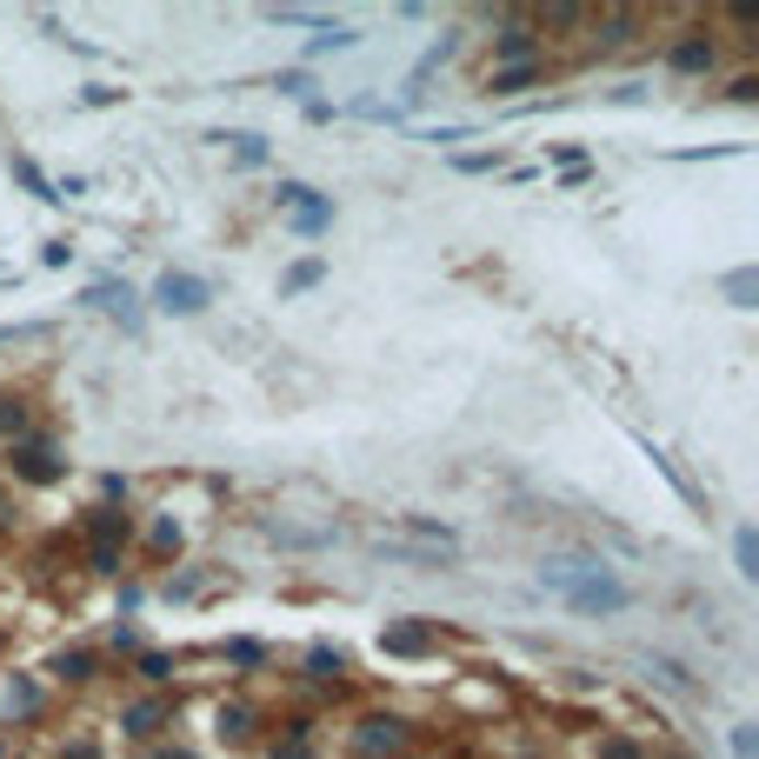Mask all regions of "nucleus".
<instances>
[{
    "label": "nucleus",
    "mask_w": 759,
    "mask_h": 759,
    "mask_svg": "<svg viewBox=\"0 0 759 759\" xmlns=\"http://www.w3.org/2000/svg\"><path fill=\"white\" fill-rule=\"evenodd\" d=\"M533 579L547 586V594H560L573 613H586V620H613V613L633 607V586L594 553H553V560H540Z\"/></svg>",
    "instance_id": "nucleus-1"
},
{
    "label": "nucleus",
    "mask_w": 759,
    "mask_h": 759,
    "mask_svg": "<svg viewBox=\"0 0 759 759\" xmlns=\"http://www.w3.org/2000/svg\"><path fill=\"white\" fill-rule=\"evenodd\" d=\"M8 480H14V486H60V480H67V453H60L54 440L27 434V440L8 447Z\"/></svg>",
    "instance_id": "nucleus-2"
},
{
    "label": "nucleus",
    "mask_w": 759,
    "mask_h": 759,
    "mask_svg": "<svg viewBox=\"0 0 759 759\" xmlns=\"http://www.w3.org/2000/svg\"><path fill=\"white\" fill-rule=\"evenodd\" d=\"M406 739H413L406 713H387V706L360 713V720H354V733H347V746H354L360 759H393V752H406Z\"/></svg>",
    "instance_id": "nucleus-3"
},
{
    "label": "nucleus",
    "mask_w": 759,
    "mask_h": 759,
    "mask_svg": "<svg viewBox=\"0 0 759 759\" xmlns=\"http://www.w3.org/2000/svg\"><path fill=\"white\" fill-rule=\"evenodd\" d=\"M127 533H134V520L120 514V506H94L88 514V573H120Z\"/></svg>",
    "instance_id": "nucleus-4"
},
{
    "label": "nucleus",
    "mask_w": 759,
    "mask_h": 759,
    "mask_svg": "<svg viewBox=\"0 0 759 759\" xmlns=\"http://www.w3.org/2000/svg\"><path fill=\"white\" fill-rule=\"evenodd\" d=\"M160 313H174V320H194V313H207V300H214V287L200 280V274H187V267H166L160 280H153V294H147Z\"/></svg>",
    "instance_id": "nucleus-5"
},
{
    "label": "nucleus",
    "mask_w": 759,
    "mask_h": 759,
    "mask_svg": "<svg viewBox=\"0 0 759 759\" xmlns=\"http://www.w3.org/2000/svg\"><path fill=\"white\" fill-rule=\"evenodd\" d=\"M80 300H88L94 313H107V320H120V333H140V326H147V313H140V294H134L127 280H94V287L80 294Z\"/></svg>",
    "instance_id": "nucleus-6"
},
{
    "label": "nucleus",
    "mask_w": 759,
    "mask_h": 759,
    "mask_svg": "<svg viewBox=\"0 0 759 759\" xmlns=\"http://www.w3.org/2000/svg\"><path fill=\"white\" fill-rule=\"evenodd\" d=\"M440 646V626L434 620H387L380 626V653L387 659H427Z\"/></svg>",
    "instance_id": "nucleus-7"
},
{
    "label": "nucleus",
    "mask_w": 759,
    "mask_h": 759,
    "mask_svg": "<svg viewBox=\"0 0 759 759\" xmlns=\"http://www.w3.org/2000/svg\"><path fill=\"white\" fill-rule=\"evenodd\" d=\"M520 60H540V34L506 8L499 14V34H493V67H520Z\"/></svg>",
    "instance_id": "nucleus-8"
},
{
    "label": "nucleus",
    "mask_w": 759,
    "mask_h": 759,
    "mask_svg": "<svg viewBox=\"0 0 759 759\" xmlns=\"http://www.w3.org/2000/svg\"><path fill=\"white\" fill-rule=\"evenodd\" d=\"M666 67L680 73V80H700V73L720 67V41H713V34H680V41L666 47Z\"/></svg>",
    "instance_id": "nucleus-9"
},
{
    "label": "nucleus",
    "mask_w": 759,
    "mask_h": 759,
    "mask_svg": "<svg viewBox=\"0 0 759 759\" xmlns=\"http://www.w3.org/2000/svg\"><path fill=\"white\" fill-rule=\"evenodd\" d=\"M166 726H174V700H166V693L127 700V706H120V733H127V739H160Z\"/></svg>",
    "instance_id": "nucleus-10"
},
{
    "label": "nucleus",
    "mask_w": 759,
    "mask_h": 759,
    "mask_svg": "<svg viewBox=\"0 0 759 759\" xmlns=\"http://www.w3.org/2000/svg\"><path fill=\"white\" fill-rule=\"evenodd\" d=\"M47 680H54V687H73V693L94 687V680H101V653H94V646H60V653L47 659Z\"/></svg>",
    "instance_id": "nucleus-11"
},
{
    "label": "nucleus",
    "mask_w": 759,
    "mask_h": 759,
    "mask_svg": "<svg viewBox=\"0 0 759 759\" xmlns=\"http://www.w3.org/2000/svg\"><path fill=\"white\" fill-rule=\"evenodd\" d=\"M34 434V400L27 393H8V387H0V440H27Z\"/></svg>",
    "instance_id": "nucleus-12"
},
{
    "label": "nucleus",
    "mask_w": 759,
    "mask_h": 759,
    "mask_svg": "<svg viewBox=\"0 0 759 759\" xmlns=\"http://www.w3.org/2000/svg\"><path fill=\"white\" fill-rule=\"evenodd\" d=\"M253 720H261V713H253L246 700H220V706H214V733H220L227 746H246V739H253Z\"/></svg>",
    "instance_id": "nucleus-13"
},
{
    "label": "nucleus",
    "mask_w": 759,
    "mask_h": 759,
    "mask_svg": "<svg viewBox=\"0 0 759 759\" xmlns=\"http://www.w3.org/2000/svg\"><path fill=\"white\" fill-rule=\"evenodd\" d=\"M547 80V60H520V67H493L486 73V94H527Z\"/></svg>",
    "instance_id": "nucleus-14"
},
{
    "label": "nucleus",
    "mask_w": 759,
    "mask_h": 759,
    "mask_svg": "<svg viewBox=\"0 0 759 759\" xmlns=\"http://www.w3.org/2000/svg\"><path fill=\"white\" fill-rule=\"evenodd\" d=\"M287 220H294V233H300V240L326 233V227H333V194H307L300 207H287Z\"/></svg>",
    "instance_id": "nucleus-15"
},
{
    "label": "nucleus",
    "mask_w": 759,
    "mask_h": 759,
    "mask_svg": "<svg viewBox=\"0 0 759 759\" xmlns=\"http://www.w3.org/2000/svg\"><path fill=\"white\" fill-rule=\"evenodd\" d=\"M307 680L313 687H341L347 680V653L341 646H307Z\"/></svg>",
    "instance_id": "nucleus-16"
},
{
    "label": "nucleus",
    "mask_w": 759,
    "mask_h": 759,
    "mask_svg": "<svg viewBox=\"0 0 759 759\" xmlns=\"http://www.w3.org/2000/svg\"><path fill=\"white\" fill-rule=\"evenodd\" d=\"M8 174H14V181H21V187H27V194L41 200V207H60V194H54V181L41 174V166H34L27 153H8Z\"/></svg>",
    "instance_id": "nucleus-17"
},
{
    "label": "nucleus",
    "mask_w": 759,
    "mask_h": 759,
    "mask_svg": "<svg viewBox=\"0 0 759 759\" xmlns=\"http://www.w3.org/2000/svg\"><path fill=\"white\" fill-rule=\"evenodd\" d=\"M594 27V41L600 47H620V41H633V27H640V14H626V8H613V14H600V21H586Z\"/></svg>",
    "instance_id": "nucleus-18"
},
{
    "label": "nucleus",
    "mask_w": 759,
    "mask_h": 759,
    "mask_svg": "<svg viewBox=\"0 0 759 759\" xmlns=\"http://www.w3.org/2000/svg\"><path fill=\"white\" fill-rule=\"evenodd\" d=\"M267 759H313V720H287V739H274Z\"/></svg>",
    "instance_id": "nucleus-19"
},
{
    "label": "nucleus",
    "mask_w": 759,
    "mask_h": 759,
    "mask_svg": "<svg viewBox=\"0 0 759 759\" xmlns=\"http://www.w3.org/2000/svg\"><path fill=\"white\" fill-rule=\"evenodd\" d=\"M326 280V261H300V267H287L280 274V300H294V294H313Z\"/></svg>",
    "instance_id": "nucleus-20"
},
{
    "label": "nucleus",
    "mask_w": 759,
    "mask_h": 759,
    "mask_svg": "<svg viewBox=\"0 0 759 759\" xmlns=\"http://www.w3.org/2000/svg\"><path fill=\"white\" fill-rule=\"evenodd\" d=\"M134 672H140L147 687H166V680H174V653H153V646H140V653H134Z\"/></svg>",
    "instance_id": "nucleus-21"
},
{
    "label": "nucleus",
    "mask_w": 759,
    "mask_h": 759,
    "mask_svg": "<svg viewBox=\"0 0 759 759\" xmlns=\"http://www.w3.org/2000/svg\"><path fill=\"white\" fill-rule=\"evenodd\" d=\"M8 713H14V720H34V713H41V687L27 680V672H14V687H8Z\"/></svg>",
    "instance_id": "nucleus-22"
},
{
    "label": "nucleus",
    "mask_w": 759,
    "mask_h": 759,
    "mask_svg": "<svg viewBox=\"0 0 759 759\" xmlns=\"http://www.w3.org/2000/svg\"><path fill=\"white\" fill-rule=\"evenodd\" d=\"M720 287H726V300H733V307H759V300H752V294H759V274H752V267H733Z\"/></svg>",
    "instance_id": "nucleus-23"
},
{
    "label": "nucleus",
    "mask_w": 759,
    "mask_h": 759,
    "mask_svg": "<svg viewBox=\"0 0 759 759\" xmlns=\"http://www.w3.org/2000/svg\"><path fill=\"white\" fill-rule=\"evenodd\" d=\"M594 759H646V746H640L633 733H600V746H594Z\"/></svg>",
    "instance_id": "nucleus-24"
},
{
    "label": "nucleus",
    "mask_w": 759,
    "mask_h": 759,
    "mask_svg": "<svg viewBox=\"0 0 759 759\" xmlns=\"http://www.w3.org/2000/svg\"><path fill=\"white\" fill-rule=\"evenodd\" d=\"M147 547H153V553H181V520H174V514H160V520L147 527Z\"/></svg>",
    "instance_id": "nucleus-25"
},
{
    "label": "nucleus",
    "mask_w": 759,
    "mask_h": 759,
    "mask_svg": "<svg viewBox=\"0 0 759 759\" xmlns=\"http://www.w3.org/2000/svg\"><path fill=\"white\" fill-rule=\"evenodd\" d=\"M733 566H739L746 579L759 573V533H752V527H739V533H733Z\"/></svg>",
    "instance_id": "nucleus-26"
},
{
    "label": "nucleus",
    "mask_w": 759,
    "mask_h": 759,
    "mask_svg": "<svg viewBox=\"0 0 759 759\" xmlns=\"http://www.w3.org/2000/svg\"><path fill=\"white\" fill-rule=\"evenodd\" d=\"M354 41H360L354 27H341V21H326V27L313 34V47H307V54H341V47H354Z\"/></svg>",
    "instance_id": "nucleus-27"
},
{
    "label": "nucleus",
    "mask_w": 759,
    "mask_h": 759,
    "mask_svg": "<svg viewBox=\"0 0 759 759\" xmlns=\"http://www.w3.org/2000/svg\"><path fill=\"white\" fill-rule=\"evenodd\" d=\"M533 21H540V27H586L594 14H586V8H540Z\"/></svg>",
    "instance_id": "nucleus-28"
},
{
    "label": "nucleus",
    "mask_w": 759,
    "mask_h": 759,
    "mask_svg": "<svg viewBox=\"0 0 759 759\" xmlns=\"http://www.w3.org/2000/svg\"><path fill=\"white\" fill-rule=\"evenodd\" d=\"M220 140H233V153H240L246 166H261V160H267V140H261V134H220Z\"/></svg>",
    "instance_id": "nucleus-29"
},
{
    "label": "nucleus",
    "mask_w": 759,
    "mask_h": 759,
    "mask_svg": "<svg viewBox=\"0 0 759 759\" xmlns=\"http://www.w3.org/2000/svg\"><path fill=\"white\" fill-rule=\"evenodd\" d=\"M227 659L233 666H267V646L261 640H227Z\"/></svg>",
    "instance_id": "nucleus-30"
},
{
    "label": "nucleus",
    "mask_w": 759,
    "mask_h": 759,
    "mask_svg": "<svg viewBox=\"0 0 759 759\" xmlns=\"http://www.w3.org/2000/svg\"><path fill=\"white\" fill-rule=\"evenodd\" d=\"M160 594H166V600H194V594H200V573H174Z\"/></svg>",
    "instance_id": "nucleus-31"
},
{
    "label": "nucleus",
    "mask_w": 759,
    "mask_h": 759,
    "mask_svg": "<svg viewBox=\"0 0 759 759\" xmlns=\"http://www.w3.org/2000/svg\"><path fill=\"white\" fill-rule=\"evenodd\" d=\"M453 166H460V174H493V166H499V147H493V153H460Z\"/></svg>",
    "instance_id": "nucleus-32"
},
{
    "label": "nucleus",
    "mask_w": 759,
    "mask_h": 759,
    "mask_svg": "<svg viewBox=\"0 0 759 759\" xmlns=\"http://www.w3.org/2000/svg\"><path fill=\"white\" fill-rule=\"evenodd\" d=\"M726 94H733L739 107H752V101H759V73H733V88H726Z\"/></svg>",
    "instance_id": "nucleus-33"
},
{
    "label": "nucleus",
    "mask_w": 759,
    "mask_h": 759,
    "mask_svg": "<svg viewBox=\"0 0 759 759\" xmlns=\"http://www.w3.org/2000/svg\"><path fill=\"white\" fill-rule=\"evenodd\" d=\"M67 261H73L67 240H47V246H41V267H67Z\"/></svg>",
    "instance_id": "nucleus-34"
},
{
    "label": "nucleus",
    "mask_w": 759,
    "mask_h": 759,
    "mask_svg": "<svg viewBox=\"0 0 759 759\" xmlns=\"http://www.w3.org/2000/svg\"><path fill=\"white\" fill-rule=\"evenodd\" d=\"M733 752L752 759V752H759V733H752V726H733Z\"/></svg>",
    "instance_id": "nucleus-35"
},
{
    "label": "nucleus",
    "mask_w": 759,
    "mask_h": 759,
    "mask_svg": "<svg viewBox=\"0 0 759 759\" xmlns=\"http://www.w3.org/2000/svg\"><path fill=\"white\" fill-rule=\"evenodd\" d=\"M307 88H313V80L294 67V73H280V94H294V101H307Z\"/></svg>",
    "instance_id": "nucleus-36"
},
{
    "label": "nucleus",
    "mask_w": 759,
    "mask_h": 759,
    "mask_svg": "<svg viewBox=\"0 0 759 759\" xmlns=\"http://www.w3.org/2000/svg\"><path fill=\"white\" fill-rule=\"evenodd\" d=\"M60 759H101V746H94V739H67Z\"/></svg>",
    "instance_id": "nucleus-37"
},
{
    "label": "nucleus",
    "mask_w": 759,
    "mask_h": 759,
    "mask_svg": "<svg viewBox=\"0 0 759 759\" xmlns=\"http://www.w3.org/2000/svg\"><path fill=\"white\" fill-rule=\"evenodd\" d=\"M114 653H140V633H134V626H114Z\"/></svg>",
    "instance_id": "nucleus-38"
},
{
    "label": "nucleus",
    "mask_w": 759,
    "mask_h": 759,
    "mask_svg": "<svg viewBox=\"0 0 759 759\" xmlns=\"http://www.w3.org/2000/svg\"><path fill=\"white\" fill-rule=\"evenodd\" d=\"M8 527H14V493L0 486V533H8Z\"/></svg>",
    "instance_id": "nucleus-39"
},
{
    "label": "nucleus",
    "mask_w": 759,
    "mask_h": 759,
    "mask_svg": "<svg viewBox=\"0 0 759 759\" xmlns=\"http://www.w3.org/2000/svg\"><path fill=\"white\" fill-rule=\"evenodd\" d=\"M147 759H200V752H187V746H153Z\"/></svg>",
    "instance_id": "nucleus-40"
},
{
    "label": "nucleus",
    "mask_w": 759,
    "mask_h": 759,
    "mask_svg": "<svg viewBox=\"0 0 759 759\" xmlns=\"http://www.w3.org/2000/svg\"><path fill=\"white\" fill-rule=\"evenodd\" d=\"M520 759H547V752H520Z\"/></svg>",
    "instance_id": "nucleus-41"
}]
</instances>
